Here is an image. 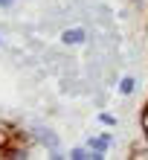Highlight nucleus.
I'll use <instances>...</instances> for the list:
<instances>
[{
  "label": "nucleus",
  "instance_id": "obj_8",
  "mask_svg": "<svg viewBox=\"0 0 148 160\" xmlns=\"http://www.w3.org/2000/svg\"><path fill=\"white\" fill-rule=\"evenodd\" d=\"M12 3H15V0H0V6H3V9H9Z\"/></svg>",
  "mask_w": 148,
  "mask_h": 160
},
{
  "label": "nucleus",
  "instance_id": "obj_3",
  "mask_svg": "<svg viewBox=\"0 0 148 160\" xmlns=\"http://www.w3.org/2000/svg\"><path fill=\"white\" fill-rule=\"evenodd\" d=\"M90 148H96V152H105V148H107V137H93V140H90Z\"/></svg>",
  "mask_w": 148,
  "mask_h": 160
},
{
  "label": "nucleus",
  "instance_id": "obj_6",
  "mask_svg": "<svg viewBox=\"0 0 148 160\" xmlns=\"http://www.w3.org/2000/svg\"><path fill=\"white\" fill-rule=\"evenodd\" d=\"M102 125H116V117H110V114H102Z\"/></svg>",
  "mask_w": 148,
  "mask_h": 160
},
{
  "label": "nucleus",
  "instance_id": "obj_5",
  "mask_svg": "<svg viewBox=\"0 0 148 160\" xmlns=\"http://www.w3.org/2000/svg\"><path fill=\"white\" fill-rule=\"evenodd\" d=\"M140 125H142V131H145V137H148V105L142 108V117H140Z\"/></svg>",
  "mask_w": 148,
  "mask_h": 160
},
{
  "label": "nucleus",
  "instance_id": "obj_2",
  "mask_svg": "<svg viewBox=\"0 0 148 160\" xmlns=\"http://www.w3.org/2000/svg\"><path fill=\"white\" fill-rule=\"evenodd\" d=\"M134 88H136V82H134L131 76H125L122 82H119V90H122V93H125V96H128V93H134Z\"/></svg>",
  "mask_w": 148,
  "mask_h": 160
},
{
  "label": "nucleus",
  "instance_id": "obj_1",
  "mask_svg": "<svg viewBox=\"0 0 148 160\" xmlns=\"http://www.w3.org/2000/svg\"><path fill=\"white\" fill-rule=\"evenodd\" d=\"M84 38H87L84 29H67V32L61 35V41H64V44H81Z\"/></svg>",
  "mask_w": 148,
  "mask_h": 160
},
{
  "label": "nucleus",
  "instance_id": "obj_7",
  "mask_svg": "<svg viewBox=\"0 0 148 160\" xmlns=\"http://www.w3.org/2000/svg\"><path fill=\"white\" fill-rule=\"evenodd\" d=\"M0 148H6V134L0 131Z\"/></svg>",
  "mask_w": 148,
  "mask_h": 160
},
{
  "label": "nucleus",
  "instance_id": "obj_4",
  "mask_svg": "<svg viewBox=\"0 0 148 160\" xmlns=\"http://www.w3.org/2000/svg\"><path fill=\"white\" fill-rule=\"evenodd\" d=\"M70 157H73V160H84V157H93V154H87L84 148H73V152H70Z\"/></svg>",
  "mask_w": 148,
  "mask_h": 160
}]
</instances>
